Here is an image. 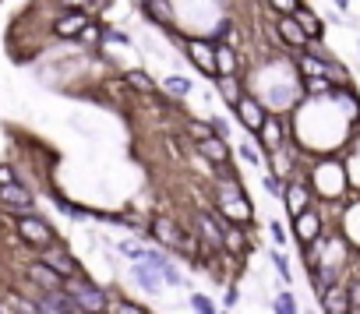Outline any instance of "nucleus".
I'll use <instances>...</instances> for the list:
<instances>
[{"mask_svg": "<svg viewBox=\"0 0 360 314\" xmlns=\"http://www.w3.org/2000/svg\"><path fill=\"white\" fill-rule=\"evenodd\" d=\"M233 117L240 120V127L251 134V138H258V131L265 127V120H269V110H265V103L258 99V96H244L240 103H237V110H233Z\"/></svg>", "mask_w": 360, "mask_h": 314, "instance_id": "6", "label": "nucleus"}, {"mask_svg": "<svg viewBox=\"0 0 360 314\" xmlns=\"http://www.w3.org/2000/svg\"><path fill=\"white\" fill-rule=\"evenodd\" d=\"M255 141L262 145V152H276L283 145H293V124L283 113H269V120H265V127L258 131Z\"/></svg>", "mask_w": 360, "mask_h": 314, "instance_id": "5", "label": "nucleus"}, {"mask_svg": "<svg viewBox=\"0 0 360 314\" xmlns=\"http://www.w3.org/2000/svg\"><path fill=\"white\" fill-rule=\"evenodd\" d=\"M18 237H22L29 247H36L39 254L60 244L57 233H53V226H50L46 219H39L36 212H32V216H18Z\"/></svg>", "mask_w": 360, "mask_h": 314, "instance_id": "4", "label": "nucleus"}, {"mask_svg": "<svg viewBox=\"0 0 360 314\" xmlns=\"http://www.w3.org/2000/svg\"><path fill=\"white\" fill-rule=\"evenodd\" d=\"M188 307H191L195 314H219L216 300H212V296H205V293H198V289H195V293L188 296Z\"/></svg>", "mask_w": 360, "mask_h": 314, "instance_id": "29", "label": "nucleus"}, {"mask_svg": "<svg viewBox=\"0 0 360 314\" xmlns=\"http://www.w3.org/2000/svg\"><path fill=\"white\" fill-rule=\"evenodd\" d=\"M262 188H265V191H269L272 198H279V202H283V198H286V188H290V181H283V177H272V174H265V177H262Z\"/></svg>", "mask_w": 360, "mask_h": 314, "instance_id": "30", "label": "nucleus"}, {"mask_svg": "<svg viewBox=\"0 0 360 314\" xmlns=\"http://www.w3.org/2000/svg\"><path fill=\"white\" fill-rule=\"evenodd\" d=\"M311 195H314V188H311L307 177H290V188H286V198H283L290 223H293L297 216H304L307 209H314V205H311Z\"/></svg>", "mask_w": 360, "mask_h": 314, "instance_id": "8", "label": "nucleus"}, {"mask_svg": "<svg viewBox=\"0 0 360 314\" xmlns=\"http://www.w3.org/2000/svg\"><path fill=\"white\" fill-rule=\"evenodd\" d=\"M25 279H29V282H32L39 293H64V289H68V282H64V279H60V275H57V272H53V268H50L43 258L25 265Z\"/></svg>", "mask_w": 360, "mask_h": 314, "instance_id": "11", "label": "nucleus"}, {"mask_svg": "<svg viewBox=\"0 0 360 314\" xmlns=\"http://www.w3.org/2000/svg\"><path fill=\"white\" fill-rule=\"evenodd\" d=\"M120 251H124L131 261H145L152 247H148V244H138V240H120Z\"/></svg>", "mask_w": 360, "mask_h": 314, "instance_id": "31", "label": "nucleus"}, {"mask_svg": "<svg viewBox=\"0 0 360 314\" xmlns=\"http://www.w3.org/2000/svg\"><path fill=\"white\" fill-rule=\"evenodd\" d=\"M269 8L276 11V18H297L304 11V0H269Z\"/></svg>", "mask_w": 360, "mask_h": 314, "instance_id": "28", "label": "nucleus"}, {"mask_svg": "<svg viewBox=\"0 0 360 314\" xmlns=\"http://www.w3.org/2000/svg\"><path fill=\"white\" fill-rule=\"evenodd\" d=\"M216 60H219V78H223V74H240V71H244L240 53L230 50L226 43H216Z\"/></svg>", "mask_w": 360, "mask_h": 314, "instance_id": "22", "label": "nucleus"}, {"mask_svg": "<svg viewBox=\"0 0 360 314\" xmlns=\"http://www.w3.org/2000/svg\"><path fill=\"white\" fill-rule=\"evenodd\" d=\"M219 314H233V310H219Z\"/></svg>", "mask_w": 360, "mask_h": 314, "instance_id": "39", "label": "nucleus"}, {"mask_svg": "<svg viewBox=\"0 0 360 314\" xmlns=\"http://www.w3.org/2000/svg\"><path fill=\"white\" fill-rule=\"evenodd\" d=\"M276 36H279V46L297 53V57L307 53V46H311V39H307V32L300 29L297 18H276Z\"/></svg>", "mask_w": 360, "mask_h": 314, "instance_id": "10", "label": "nucleus"}, {"mask_svg": "<svg viewBox=\"0 0 360 314\" xmlns=\"http://www.w3.org/2000/svg\"><path fill=\"white\" fill-rule=\"evenodd\" d=\"M346 289H349V300H353V310H360V275H353V279L346 282Z\"/></svg>", "mask_w": 360, "mask_h": 314, "instance_id": "35", "label": "nucleus"}, {"mask_svg": "<svg viewBox=\"0 0 360 314\" xmlns=\"http://www.w3.org/2000/svg\"><path fill=\"white\" fill-rule=\"evenodd\" d=\"M272 314H300V303H297V296H293L290 286H283V289L276 293V300H272Z\"/></svg>", "mask_w": 360, "mask_h": 314, "instance_id": "26", "label": "nucleus"}, {"mask_svg": "<svg viewBox=\"0 0 360 314\" xmlns=\"http://www.w3.org/2000/svg\"><path fill=\"white\" fill-rule=\"evenodd\" d=\"M269 233H272V244L283 251L286 247V240H290V233H286V226L279 223V219H269Z\"/></svg>", "mask_w": 360, "mask_h": 314, "instance_id": "32", "label": "nucleus"}, {"mask_svg": "<svg viewBox=\"0 0 360 314\" xmlns=\"http://www.w3.org/2000/svg\"><path fill=\"white\" fill-rule=\"evenodd\" d=\"M216 92H219V99L230 110H237V103L248 96L244 92V74H223V78H216Z\"/></svg>", "mask_w": 360, "mask_h": 314, "instance_id": "19", "label": "nucleus"}, {"mask_svg": "<svg viewBox=\"0 0 360 314\" xmlns=\"http://www.w3.org/2000/svg\"><path fill=\"white\" fill-rule=\"evenodd\" d=\"M180 53H184L205 78H219V60H216V43L209 39V36H184L180 39V46H176Z\"/></svg>", "mask_w": 360, "mask_h": 314, "instance_id": "2", "label": "nucleus"}, {"mask_svg": "<svg viewBox=\"0 0 360 314\" xmlns=\"http://www.w3.org/2000/svg\"><path fill=\"white\" fill-rule=\"evenodd\" d=\"M141 11L162 32H173L176 29V4H173V0H148V4H141Z\"/></svg>", "mask_w": 360, "mask_h": 314, "instance_id": "14", "label": "nucleus"}, {"mask_svg": "<svg viewBox=\"0 0 360 314\" xmlns=\"http://www.w3.org/2000/svg\"><path fill=\"white\" fill-rule=\"evenodd\" d=\"M159 89H162L169 99H184V96H191V81H188V78H180V74H166Z\"/></svg>", "mask_w": 360, "mask_h": 314, "instance_id": "25", "label": "nucleus"}, {"mask_svg": "<svg viewBox=\"0 0 360 314\" xmlns=\"http://www.w3.org/2000/svg\"><path fill=\"white\" fill-rule=\"evenodd\" d=\"M0 202L11 205V212H18V216H32V205H36L32 191H29V188H22V184H8V188H0Z\"/></svg>", "mask_w": 360, "mask_h": 314, "instance_id": "17", "label": "nucleus"}, {"mask_svg": "<svg viewBox=\"0 0 360 314\" xmlns=\"http://www.w3.org/2000/svg\"><path fill=\"white\" fill-rule=\"evenodd\" d=\"M148 237L155 240V247L169 251L173 258H184L188 265H195V261H198L202 240L195 237V230L180 226V223H176L173 216H166V212H155V216L148 219Z\"/></svg>", "mask_w": 360, "mask_h": 314, "instance_id": "1", "label": "nucleus"}, {"mask_svg": "<svg viewBox=\"0 0 360 314\" xmlns=\"http://www.w3.org/2000/svg\"><path fill=\"white\" fill-rule=\"evenodd\" d=\"M131 279L138 282L141 293H148V296H162V279H159V272H155L148 261H131Z\"/></svg>", "mask_w": 360, "mask_h": 314, "instance_id": "16", "label": "nucleus"}, {"mask_svg": "<svg viewBox=\"0 0 360 314\" xmlns=\"http://www.w3.org/2000/svg\"><path fill=\"white\" fill-rule=\"evenodd\" d=\"M209 127H212L216 138H226L230 141V120L226 117H209Z\"/></svg>", "mask_w": 360, "mask_h": 314, "instance_id": "33", "label": "nucleus"}, {"mask_svg": "<svg viewBox=\"0 0 360 314\" xmlns=\"http://www.w3.org/2000/svg\"><path fill=\"white\" fill-rule=\"evenodd\" d=\"M293 237L300 240V247H307L318 237H325V212L321 209H307L304 216H297L293 219Z\"/></svg>", "mask_w": 360, "mask_h": 314, "instance_id": "12", "label": "nucleus"}, {"mask_svg": "<svg viewBox=\"0 0 360 314\" xmlns=\"http://www.w3.org/2000/svg\"><path fill=\"white\" fill-rule=\"evenodd\" d=\"M356 46H360V43H356Z\"/></svg>", "mask_w": 360, "mask_h": 314, "instance_id": "40", "label": "nucleus"}, {"mask_svg": "<svg viewBox=\"0 0 360 314\" xmlns=\"http://www.w3.org/2000/svg\"><path fill=\"white\" fill-rule=\"evenodd\" d=\"M307 314H321V310H307Z\"/></svg>", "mask_w": 360, "mask_h": 314, "instance_id": "38", "label": "nucleus"}, {"mask_svg": "<svg viewBox=\"0 0 360 314\" xmlns=\"http://www.w3.org/2000/svg\"><path fill=\"white\" fill-rule=\"evenodd\" d=\"M39 258H43V261H46V265H50V268H53V272H57V275H60L64 282H75V279H85V268L78 265V258H75V254H71V251H68L64 244H57V247H50V251H43Z\"/></svg>", "mask_w": 360, "mask_h": 314, "instance_id": "7", "label": "nucleus"}, {"mask_svg": "<svg viewBox=\"0 0 360 314\" xmlns=\"http://www.w3.org/2000/svg\"><path fill=\"white\" fill-rule=\"evenodd\" d=\"M237 155H240V163H244V166H262V163H265L262 145H258L255 138H244V141L237 145Z\"/></svg>", "mask_w": 360, "mask_h": 314, "instance_id": "24", "label": "nucleus"}, {"mask_svg": "<svg viewBox=\"0 0 360 314\" xmlns=\"http://www.w3.org/2000/svg\"><path fill=\"white\" fill-rule=\"evenodd\" d=\"M240 303V289H237V282H230L226 289H223V310H233Z\"/></svg>", "mask_w": 360, "mask_h": 314, "instance_id": "34", "label": "nucleus"}, {"mask_svg": "<svg viewBox=\"0 0 360 314\" xmlns=\"http://www.w3.org/2000/svg\"><path fill=\"white\" fill-rule=\"evenodd\" d=\"M223 251L230 254V258H237V261H244L251 251H255V240L248 237V226H226V244H223Z\"/></svg>", "mask_w": 360, "mask_h": 314, "instance_id": "15", "label": "nucleus"}, {"mask_svg": "<svg viewBox=\"0 0 360 314\" xmlns=\"http://www.w3.org/2000/svg\"><path fill=\"white\" fill-rule=\"evenodd\" d=\"M8 184H18V181H15V170L0 166V188H8Z\"/></svg>", "mask_w": 360, "mask_h": 314, "instance_id": "36", "label": "nucleus"}, {"mask_svg": "<svg viewBox=\"0 0 360 314\" xmlns=\"http://www.w3.org/2000/svg\"><path fill=\"white\" fill-rule=\"evenodd\" d=\"M332 8L335 11H349V0H332Z\"/></svg>", "mask_w": 360, "mask_h": 314, "instance_id": "37", "label": "nucleus"}, {"mask_svg": "<svg viewBox=\"0 0 360 314\" xmlns=\"http://www.w3.org/2000/svg\"><path fill=\"white\" fill-rule=\"evenodd\" d=\"M68 296L78 303V310L82 314H110V293L103 289V286H96L89 275L85 279H75V282H68Z\"/></svg>", "mask_w": 360, "mask_h": 314, "instance_id": "3", "label": "nucleus"}, {"mask_svg": "<svg viewBox=\"0 0 360 314\" xmlns=\"http://www.w3.org/2000/svg\"><path fill=\"white\" fill-rule=\"evenodd\" d=\"M297 22H300V29L307 32V39H311V43H321V39H325V22H321L311 8H304V11L297 15Z\"/></svg>", "mask_w": 360, "mask_h": 314, "instance_id": "23", "label": "nucleus"}, {"mask_svg": "<svg viewBox=\"0 0 360 314\" xmlns=\"http://www.w3.org/2000/svg\"><path fill=\"white\" fill-rule=\"evenodd\" d=\"M89 25H92V18H89L85 11H71V15H60V18L53 22V32H57L60 39H71V36H82Z\"/></svg>", "mask_w": 360, "mask_h": 314, "instance_id": "21", "label": "nucleus"}, {"mask_svg": "<svg viewBox=\"0 0 360 314\" xmlns=\"http://www.w3.org/2000/svg\"><path fill=\"white\" fill-rule=\"evenodd\" d=\"M321 314H353V300H349L346 282L332 286V289L321 296Z\"/></svg>", "mask_w": 360, "mask_h": 314, "instance_id": "20", "label": "nucleus"}, {"mask_svg": "<svg viewBox=\"0 0 360 314\" xmlns=\"http://www.w3.org/2000/svg\"><path fill=\"white\" fill-rule=\"evenodd\" d=\"M269 261H272V268H276V275L283 279V286H290L293 282V268H290V258L279 251V247H272L269 251Z\"/></svg>", "mask_w": 360, "mask_h": 314, "instance_id": "27", "label": "nucleus"}, {"mask_svg": "<svg viewBox=\"0 0 360 314\" xmlns=\"http://www.w3.org/2000/svg\"><path fill=\"white\" fill-rule=\"evenodd\" d=\"M145 261H148V265H152V268L159 272L162 286H169V289H176V286H184V272L176 268V261H173V254H169V251H162V247H152Z\"/></svg>", "mask_w": 360, "mask_h": 314, "instance_id": "13", "label": "nucleus"}, {"mask_svg": "<svg viewBox=\"0 0 360 314\" xmlns=\"http://www.w3.org/2000/svg\"><path fill=\"white\" fill-rule=\"evenodd\" d=\"M233 152L237 148H230V141L226 138H205V141H195V155H202V159L209 163V166H216V170H223V166H230L233 163Z\"/></svg>", "mask_w": 360, "mask_h": 314, "instance_id": "9", "label": "nucleus"}, {"mask_svg": "<svg viewBox=\"0 0 360 314\" xmlns=\"http://www.w3.org/2000/svg\"><path fill=\"white\" fill-rule=\"evenodd\" d=\"M124 85H127L131 92L145 96V99H155V96H159V81H155L148 71H141V67H124Z\"/></svg>", "mask_w": 360, "mask_h": 314, "instance_id": "18", "label": "nucleus"}]
</instances>
